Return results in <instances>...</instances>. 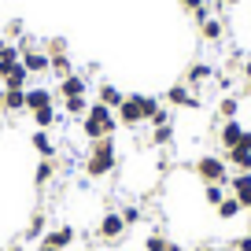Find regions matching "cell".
<instances>
[{"mask_svg": "<svg viewBox=\"0 0 251 251\" xmlns=\"http://www.w3.org/2000/svg\"><path fill=\"white\" fill-rule=\"evenodd\" d=\"M115 129H118L115 111L103 107V103H89V111L81 115V133L89 141H100V137H115Z\"/></svg>", "mask_w": 251, "mask_h": 251, "instance_id": "1", "label": "cell"}, {"mask_svg": "<svg viewBox=\"0 0 251 251\" xmlns=\"http://www.w3.org/2000/svg\"><path fill=\"white\" fill-rule=\"evenodd\" d=\"M118 155H115V137H100V141H93V148H89L85 155V174L89 177H107L111 170H115Z\"/></svg>", "mask_w": 251, "mask_h": 251, "instance_id": "2", "label": "cell"}, {"mask_svg": "<svg viewBox=\"0 0 251 251\" xmlns=\"http://www.w3.org/2000/svg\"><path fill=\"white\" fill-rule=\"evenodd\" d=\"M192 170H196V177L203 181V185H226L229 181V163L222 155H200L196 163H192Z\"/></svg>", "mask_w": 251, "mask_h": 251, "instance_id": "3", "label": "cell"}, {"mask_svg": "<svg viewBox=\"0 0 251 251\" xmlns=\"http://www.w3.org/2000/svg\"><path fill=\"white\" fill-rule=\"evenodd\" d=\"M126 222H122V214L118 211H107L100 218V226H96V233H100V240H107V244H115V240H122V233H126Z\"/></svg>", "mask_w": 251, "mask_h": 251, "instance_id": "4", "label": "cell"}, {"mask_svg": "<svg viewBox=\"0 0 251 251\" xmlns=\"http://www.w3.org/2000/svg\"><path fill=\"white\" fill-rule=\"evenodd\" d=\"M115 118H118L122 126H141V122H144V111H141V93H129V96H126V100H122V107L115 111Z\"/></svg>", "mask_w": 251, "mask_h": 251, "instance_id": "5", "label": "cell"}, {"mask_svg": "<svg viewBox=\"0 0 251 251\" xmlns=\"http://www.w3.org/2000/svg\"><path fill=\"white\" fill-rule=\"evenodd\" d=\"M19 63L26 67V74H45L48 71V52H41V48H26V45H19Z\"/></svg>", "mask_w": 251, "mask_h": 251, "instance_id": "6", "label": "cell"}, {"mask_svg": "<svg viewBox=\"0 0 251 251\" xmlns=\"http://www.w3.org/2000/svg\"><path fill=\"white\" fill-rule=\"evenodd\" d=\"M166 103H170V107H188V111H196V107H200V96L192 93L185 81H181V85H170V93H166Z\"/></svg>", "mask_w": 251, "mask_h": 251, "instance_id": "7", "label": "cell"}, {"mask_svg": "<svg viewBox=\"0 0 251 251\" xmlns=\"http://www.w3.org/2000/svg\"><path fill=\"white\" fill-rule=\"evenodd\" d=\"M240 141H244V122H240V118H226L222 129H218V144L229 151V148H236Z\"/></svg>", "mask_w": 251, "mask_h": 251, "instance_id": "8", "label": "cell"}, {"mask_svg": "<svg viewBox=\"0 0 251 251\" xmlns=\"http://www.w3.org/2000/svg\"><path fill=\"white\" fill-rule=\"evenodd\" d=\"M226 188L240 200L244 211H251V174H233V177L226 181Z\"/></svg>", "mask_w": 251, "mask_h": 251, "instance_id": "9", "label": "cell"}, {"mask_svg": "<svg viewBox=\"0 0 251 251\" xmlns=\"http://www.w3.org/2000/svg\"><path fill=\"white\" fill-rule=\"evenodd\" d=\"M211 78H214V67H211V63H192V67L185 71V85L192 89V93H196L203 81H211Z\"/></svg>", "mask_w": 251, "mask_h": 251, "instance_id": "10", "label": "cell"}, {"mask_svg": "<svg viewBox=\"0 0 251 251\" xmlns=\"http://www.w3.org/2000/svg\"><path fill=\"white\" fill-rule=\"evenodd\" d=\"M85 74H67V78L59 81V89H55V93L63 96V100H67V96H85Z\"/></svg>", "mask_w": 251, "mask_h": 251, "instance_id": "11", "label": "cell"}, {"mask_svg": "<svg viewBox=\"0 0 251 251\" xmlns=\"http://www.w3.org/2000/svg\"><path fill=\"white\" fill-rule=\"evenodd\" d=\"M0 111H26V89H4L0 93Z\"/></svg>", "mask_w": 251, "mask_h": 251, "instance_id": "12", "label": "cell"}, {"mask_svg": "<svg viewBox=\"0 0 251 251\" xmlns=\"http://www.w3.org/2000/svg\"><path fill=\"white\" fill-rule=\"evenodd\" d=\"M55 100V93L52 89H26V111H41V107H48V103Z\"/></svg>", "mask_w": 251, "mask_h": 251, "instance_id": "13", "label": "cell"}, {"mask_svg": "<svg viewBox=\"0 0 251 251\" xmlns=\"http://www.w3.org/2000/svg\"><path fill=\"white\" fill-rule=\"evenodd\" d=\"M45 244H48V248H55V251L71 248V244H74V229H71V226H59V229H52V233H45Z\"/></svg>", "mask_w": 251, "mask_h": 251, "instance_id": "14", "label": "cell"}, {"mask_svg": "<svg viewBox=\"0 0 251 251\" xmlns=\"http://www.w3.org/2000/svg\"><path fill=\"white\" fill-rule=\"evenodd\" d=\"M122 100H126V93H118L111 81H103L100 85V93H96V103H103V107H111V111H118L122 107Z\"/></svg>", "mask_w": 251, "mask_h": 251, "instance_id": "15", "label": "cell"}, {"mask_svg": "<svg viewBox=\"0 0 251 251\" xmlns=\"http://www.w3.org/2000/svg\"><path fill=\"white\" fill-rule=\"evenodd\" d=\"M19 63V45H11V41H0V78L11 71Z\"/></svg>", "mask_w": 251, "mask_h": 251, "instance_id": "16", "label": "cell"}, {"mask_svg": "<svg viewBox=\"0 0 251 251\" xmlns=\"http://www.w3.org/2000/svg\"><path fill=\"white\" fill-rule=\"evenodd\" d=\"M48 59H52V63H48V71H52L59 81L67 78V74H74V63H71V55H67V52H55V55H48Z\"/></svg>", "mask_w": 251, "mask_h": 251, "instance_id": "17", "label": "cell"}, {"mask_svg": "<svg viewBox=\"0 0 251 251\" xmlns=\"http://www.w3.org/2000/svg\"><path fill=\"white\" fill-rule=\"evenodd\" d=\"M240 211H244V207H240V200H236L233 192H229V196L222 200L218 207H214V214H218L222 222H233V218H236V214H240Z\"/></svg>", "mask_w": 251, "mask_h": 251, "instance_id": "18", "label": "cell"}, {"mask_svg": "<svg viewBox=\"0 0 251 251\" xmlns=\"http://www.w3.org/2000/svg\"><path fill=\"white\" fill-rule=\"evenodd\" d=\"M226 163H233L240 174H251V151L248 148H229L226 151Z\"/></svg>", "mask_w": 251, "mask_h": 251, "instance_id": "19", "label": "cell"}, {"mask_svg": "<svg viewBox=\"0 0 251 251\" xmlns=\"http://www.w3.org/2000/svg\"><path fill=\"white\" fill-rule=\"evenodd\" d=\"M26 78H30V74H26V67H23V63H15V67H11L0 81H4V89H26Z\"/></svg>", "mask_w": 251, "mask_h": 251, "instance_id": "20", "label": "cell"}, {"mask_svg": "<svg viewBox=\"0 0 251 251\" xmlns=\"http://www.w3.org/2000/svg\"><path fill=\"white\" fill-rule=\"evenodd\" d=\"M222 33H226V26H222V19H207V23H200V37H203V41H211V45H214V41H222Z\"/></svg>", "mask_w": 251, "mask_h": 251, "instance_id": "21", "label": "cell"}, {"mask_svg": "<svg viewBox=\"0 0 251 251\" xmlns=\"http://www.w3.org/2000/svg\"><path fill=\"white\" fill-rule=\"evenodd\" d=\"M33 148H37L41 159H52L55 155V144H52V137H48V129H37V133H33Z\"/></svg>", "mask_w": 251, "mask_h": 251, "instance_id": "22", "label": "cell"}, {"mask_svg": "<svg viewBox=\"0 0 251 251\" xmlns=\"http://www.w3.org/2000/svg\"><path fill=\"white\" fill-rule=\"evenodd\" d=\"M218 115H222V122H226V118H236L240 115V96H233V93L222 96L218 100Z\"/></svg>", "mask_w": 251, "mask_h": 251, "instance_id": "23", "label": "cell"}, {"mask_svg": "<svg viewBox=\"0 0 251 251\" xmlns=\"http://www.w3.org/2000/svg\"><path fill=\"white\" fill-rule=\"evenodd\" d=\"M33 115V122H37V129H52L55 126V103H48V107H41V111H30Z\"/></svg>", "mask_w": 251, "mask_h": 251, "instance_id": "24", "label": "cell"}, {"mask_svg": "<svg viewBox=\"0 0 251 251\" xmlns=\"http://www.w3.org/2000/svg\"><path fill=\"white\" fill-rule=\"evenodd\" d=\"M170 141H174V122L170 126H151V144L155 148H166Z\"/></svg>", "mask_w": 251, "mask_h": 251, "instance_id": "25", "label": "cell"}, {"mask_svg": "<svg viewBox=\"0 0 251 251\" xmlns=\"http://www.w3.org/2000/svg\"><path fill=\"white\" fill-rule=\"evenodd\" d=\"M63 111L74 115V118H81L89 111V100H85V96H67V100H63Z\"/></svg>", "mask_w": 251, "mask_h": 251, "instance_id": "26", "label": "cell"}, {"mask_svg": "<svg viewBox=\"0 0 251 251\" xmlns=\"http://www.w3.org/2000/svg\"><path fill=\"white\" fill-rule=\"evenodd\" d=\"M23 236H26V240H37V236H45V214H41V211L30 218V226H26Z\"/></svg>", "mask_w": 251, "mask_h": 251, "instance_id": "27", "label": "cell"}, {"mask_svg": "<svg viewBox=\"0 0 251 251\" xmlns=\"http://www.w3.org/2000/svg\"><path fill=\"white\" fill-rule=\"evenodd\" d=\"M226 196H229V192H226V185H203V200H207L211 207H218Z\"/></svg>", "mask_w": 251, "mask_h": 251, "instance_id": "28", "label": "cell"}, {"mask_svg": "<svg viewBox=\"0 0 251 251\" xmlns=\"http://www.w3.org/2000/svg\"><path fill=\"white\" fill-rule=\"evenodd\" d=\"M52 159H41V166H37V174H33V181H37V188H45L48 181H52Z\"/></svg>", "mask_w": 251, "mask_h": 251, "instance_id": "29", "label": "cell"}, {"mask_svg": "<svg viewBox=\"0 0 251 251\" xmlns=\"http://www.w3.org/2000/svg\"><path fill=\"white\" fill-rule=\"evenodd\" d=\"M166 244H170V240H166V236H163V233H151V236H148V240H144V248H148V251H163V248H166Z\"/></svg>", "mask_w": 251, "mask_h": 251, "instance_id": "30", "label": "cell"}, {"mask_svg": "<svg viewBox=\"0 0 251 251\" xmlns=\"http://www.w3.org/2000/svg\"><path fill=\"white\" fill-rule=\"evenodd\" d=\"M122 222L126 226H137L141 222V207H122Z\"/></svg>", "mask_w": 251, "mask_h": 251, "instance_id": "31", "label": "cell"}, {"mask_svg": "<svg viewBox=\"0 0 251 251\" xmlns=\"http://www.w3.org/2000/svg\"><path fill=\"white\" fill-rule=\"evenodd\" d=\"M148 122H151V126H170V122H174V118H170V111H166V107H159V111H155V115H151V118H148Z\"/></svg>", "mask_w": 251, "mask_h": 251, "instance_id": "32", "label": "cell"}, {"mask_svg": "<svg viewBox=\"0 0 251 251\" xmlns=\"http://www.w3.org/2000/svg\"><path fill=\"white\" fill-rule=\"evenodd\" d=\"M177 4H181L185 11H188V15H192V11H200V8H203L207 0H177Z\"/></svg>", "mask_w": 251, "mask_h": 251, "instance_id": "33", "label": "cell"}, {"mask_svg": "<svg viewBox=\"0 0 251 251\" xmlns=\"http://www.w3.org/2000/svg\"><path fill=\"white\" fill-rule=\"evenodd\" d=\"M55 52H67V41H63V37L48 41V55H55Z\"/></svg>", "mask_w": 251, "mask_h": 251, "instance_id": "34", "label": "cell"}, {"mask_svg": "<svg viewBox=\"0 0 251 251\" xmlns=\"http://www.w3.org/2000/svg\"><path fill=\"white\" fill-rule=\"evenodd\" d=\"M233 248H236V251H251V233H248V236H236Z\"/></svg>", "mask_w": 251, "mask_h": 251, "instance_id": "35", "label": "cell"}, {"mask_svg": "<svg viewBox=\"0 0 251 251\" xmlns=\"http://www.w3.org/2000/svg\"><path fill=\"white\" fill-rule=\"evenodd\" d=\"M240 71H244V81H251V55H248V59L240 63Z\"/></svg>", "mask_w": 251, "mask_h": 251, "instance_id": "36", "label": "cell"}, {"mask_svg": "<svg viewBox=\"0 0 251 251\" xmlns=\"http://www.w3.org/2000/svg\"><path fill=\"white\" fill-rule=\"evenodd\" d=\"M236 148H248V151H251V129H244V141L236 144Z\"/></svg>", "mask_w": 251, "mask_h": 251, "instance_id": "37", "label": "cell"}, {"mask_svg": "<svg viewBox=\"0 0 251 251\" xmlns=\"http://www.w3.org/2000/svg\"><path fill=\"white\" fill-rule=\"evenodd\" d=\"M163 251H185V248H181V244H174V240H170V244H166Z\"/></svg>", "mask_w": 251, "mask_h": 251, "instance_id": "38", "label": "cell"}, {"mask_svg": "<svg viewBox=\"0 0 251 251\" xmlns=\"http://www.w3.org/2000/svg\"><path fill=\"white\" fill-rule=\"evenodd\" d=\"M233 4H240V0H218V8H233Z\"/></svg>", "mask_w": 251, "mask_h": 251, "instance_id": "39", "label": "cell"}, {"mask_svg": "<svg viewBox=\"0 0 251 251\" xmlns=\"http://www.w3.org/2000/svg\"><path fill=\"white\" fill-rule=\"evenodd\" d=\"M244 96H251V81H244Z\"/></svg>", "mask_w": 251, "mask_h": 251, "instance_id": "40", "label": "cell"}, {"mask_svg": "<svg viewBox=\"0 0 251 251\" xmlns=\"http://www.w3.org/2000/svg\"><path fill=\"white\" fill-rule=\"evenodd\" d=\"M11 251H26V248H23V244H15V248H11Z\"/></svg>", "mask_w": 251, "mask_h": 251, "instance_id": "41", "label": "cell"}, {"mask_svg": "<svg viewBox=\"0 0 251 251\" xmlns=\"http://www.w3.org/2000/svg\"><path fill=\"white\" fill-rule=\"evenodd\" d=\"M200 251H214V248H211V244H203V248H200Z\"/></svg>", "mask_w": 251, "mask_h": 251, "instance_id": "42", "label": "cell"}, {"mask_svg": "<svg viewBox=\"0 0 251 251\" xmlns=\"http://www.w3.org/2000/svg\"><path fill=\"white\" fill-rule=\"evenodd\" d=\"M41 251H55V248H48V244H41Z\"/></svg>", "mask_w": 251, "mask_h": 251, "instance_id": "43", "label": "cell"}]
</instances>
